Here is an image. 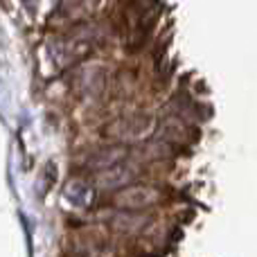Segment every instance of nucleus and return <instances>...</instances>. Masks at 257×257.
<instances>
[{
    "label": "nucleus",
    "instance_id": "obj_1",
    "mask_svg": "<svg viewBox=\"0 0 257 257\" xmlns=\"http://www.w3.org/2000/svg\"><path fill=\"white\" fill-rule=\"evenodd\" d=\"M154 201H156V192H151L149 187H142V185L126 187V190L117 192L115 196V205L122 210H142V208H149Z\"/></svg>",
    "mask_w": 257,
    "mask_h": 257
},
{
    "label": "nucleus",
    "instance_id": "obj_2",
    "mask_svg": "<svg viewBox=\"0 0 257 257\" xmlns=\"http://www.w3.org/2000/svg\"><path fill=\"white\" fill-rule=\"evenodd\" d=\"M111 226L117 232H124V235H138L149 226V217L140 212V210H122L115 214H111Z\"/></svg>",
    "mask_w": 257,
    "mask_h": 257
},
{
    "label": "nucleus",
    "instance_id": "obj_3",
    "mask_svg": "<svg viewBox=\"0 0 257 257\" xmlns=\"http://www.w3.org/2000/svg\"><path fill=\"white\" fill-rule=\"evenodd\" d=\"M133 176H136V172H133L128 165L117 163V165H113V167L102 169V174L97 176V185L102 187V190H120V187H126L128 183L133 181Z\"/></svg>",
    "mask_w": 257,
    "mask_h": 257
},
{
    "label": "nucleus",
    "instance_id": "obj_4",
    "mask_svg": "<svg viewBox=\"0 0 257 257\" xmlns=\"http://www.w3.org/2000/svg\"><path fill=\"white\" fill-rule=\"evenodd\" d=\"M142 124H147V120H142V115H133V117H128V120L115 122L113 128H115V136L122 138V140H140Z\"/></svg>",
    "mask_w": 257,
    "mask_h": 257
},
{
    "label": "nucleus",
    "instance_id": "obj_5",
    "mask_svg": "<svg viewBox=\"0 0 257 257\" xmlns=\"http://www.w3.org/2000/svg\"><path fill=\"white\" fill-rule=\"evenodd\" d=\"M126 160V151L122 149H104V151H97V154L90 158V165H95L97 169H106V167H113L117 163H124Z\"/></svg>",
    "mask_w": 257,
    "mask_h": 257
}]
</instances>
